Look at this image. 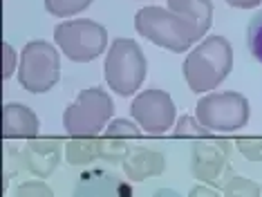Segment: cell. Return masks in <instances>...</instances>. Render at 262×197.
<instances>
[{
  "label": "cell",
  "mask_w": 262,
  "mask_h": 197,
  "mask_svg": "<svg viewBox=\"0 0 262 197\" xmlns=\"http://www.w3.org/2000/svg\"><path fill=\"white\" fill-rule=\"evenodd\" d=\"M184 79L195 94L211 92L233 70V47L224 36H208L184 61Z\"/></svg>",
  "instance_id": "cell-1"
},
{
  "label": "cell",
  "mask_w": 262,
  "mask_h": 197,
  "mask_svg": "<svg viewBox=\"0 0 262 197\" xmlns=\"http://www.w3.org/2000/svg\"><path fill=\"white\" fill-rule=\"evenodd\" d=\"M135 29L150 43L168 52L182 54L202 40L198 27L190 25L186 18L164 7H144L135 14Z\"/></svg>",
  "instance_id": "cell-2"
},
{
  "label": "cell",
  "mask_w": 262,
  "mask_h": 197,
  "mask_svg": "<svg viewBox=\"0 0 262 197\" xmlns=\"http://www.w3.org/2000/svg\"><path fill=\"white\" fill-rule=\"evenodd\" d=\"M146 56L141 45L133 38H117L110 45L103 63V76L108 87L119 97H133L146 79Z\"/></svg>",
  "instance_id": "cell-3"
},
{
  "label": "cell",
  "mask_w": 262,
  "mask_h": 197,
  "mask_svg": "<svg viewBox=\"0 0 262 197\" xmlns=\"http://www.w3.org/2000/svg\"><path fill=\"white\" fill-rule=\"evenodd\" d=\"M112 117H115V103L110 94H105L103 87H88L81 90L72 105L65 107L63 125L68 135L76 139H88L99 135Z\"/></svg>",
  "instance_id": "cell-4"
},
{
  "label": "cell",
  "mask_w": 262,
  "mask_h": 197,
  "mask_svg": "<svg viewBox=\"0 0 262 197\" xmlns=\"http://www.w3.org/2000/svg\"><path fill=\"white\" fill-rule=\"evenodd\" d=\"M58 76H61V56L56 47L47 40H29L20 52V87L32 94H45L58 83Z\"/></svg>",
  "instance_id": "cell-5"
},
{
  "label": "cell",
  "mask_w": 262,
  "mask_h": 197,
  "mask_svg": "<svg viewBox=\"0 0 262 197\" xmlns=\"http://www.w3.org/2000/svg\"><path fill=\"white\" fill-rule=\"evenodd\" d=\"M251 117L249 101L240 92H213L206 94L195 105V119L202 128L215 133H235L247 125Z\"/></svg>",
  "instance_id": "cell-6"
},
{
  "label": "cell",
  "mask_w": 262,
  "mask_h": 197,
  "mask_svg": "<svg viewBox=\"0 0 262 197\" xmlns=\"http://www.w3.org/2000/svg\"><path fill=\"white\" fill-rule=\"evenodd\" d=\"M54 43L72 63H88L105 52L108 32L97 20L76 18V20H68L56 25Z\"/></svg>",
  "instance_id": "cell-7"
},
{
  "label": "cell",
  "mask_w": 262,
  "mask_h": 197,
  "mask_svg": "<svg viewBox=\"0 0 262 197\" xmlns=\"http://www.w3.org/2000/svg\"><path fill=\"white\" fill-rule=\"evenodd\" d=\"M130 117L148 135H164L172 128L177 110L170 94L164 90H144L137 94L130 105Z\"/></svg>",
  "instance_id": "cell-8"
},
{
  "label": "cell",
  "mask_w": 262,
  "mask_h": 197,
  "mask_svg": "<svg viewBox=\"0 0 262 197\" xmlns=\"http://www.w3.org/2000/svg\"><path fill=\"white\" fill-rule=\"evenodd\" d=\"M72 197H133V188L117 172L105 168L83 170L74 184Z\"/></svg>",
  "instance_id": "cell-9"
},
{
  "label": "cell",
  "mask_w": 262,
  "mask_h": 197,
  "mask_svg": "<svg viewBox=\"0 0 262 197\" xmlns=\"http://www.w3.org/2000/svg\"><path fill=\"white\" fill-rule=\"evenodd\" d=\"M40 121L32 107L23 103H7L3 110V135L5 139H32L38 135Z\"/></svg>",
  "instance_id": "cell-10"
},
{
  "label": "cell",
  "mask_w": 262,
  "mask_h": 197,
  "mask_svg": "<svg viewBox=\"0 0 262 197\" xmlns=\"http://www.w3.org/2000/svg\"><path fill=\"white\" fill-rule=\"evenodd\" d=\"M168 9L198 27L202 38L213 23V0H168Z\"/></svg>",
  "instance_id": "cell-11"
},
{
  "label": "cell",
  "mask_w": 262,
  "mask_h": 197,
  "mask_svg": "<svg viewBox=\"0 0 262 197\" xmlns=\"http://www.w3.org/2000/svg\"><path fill=\"white\" fill-rule=\"evenodd\" d=\"M94 0H45V9L50 11L52 16L70 18L83 9H88Z\"/></svg>",
  "instance_id": "cell-12"
},
{
  "label": "cell",
  "mask_w": 262,
  "mask_h": 197,
  "mask_svg": "<svg viewBox=\"0 0 262 197\" xmlns=\"http://www.w3.org/2000/svg\"><path fill=\"white\" fill-rule=\"evenodd\" d=\"M247 47L255 61L262 63V9L251 18L247 27Z\"/></svg>",
  "instance_id": "cell-13"
},
{
  "label": "cell",
  "mask_w": 262,
  "mask_h": 197,
  "mask_svg": "<svg viewBox=\"0 0 262 197\" xmlns=\"http://www.w3.org/2000/svg\"><path fill=\"white\" fill-rule=\"evenodd\" d=\"M16 197H52L45 184H23Z\"/></svg>",
  "instance_id": "cell-14"
},
{
  "label": "cell",
  "mask_w": 262,
  "mask_h": 197,
  "mask_svg": "<svg viewBox=\"0 0 262 197\" xmlns=\"http://www.w3.org/2000/svg\"><path fill=\"white\" fill-rule=\"evenodd\" d=\"M119 133H126V137H137L139 135V130H137L133 123H128V121H115L108 128V135H119Z\"/></svg>",
  "instance_id": "cell-15"
},
{
  "label": "cell",
  "mask_w": 262,
  "mask_h": 197,
  "mask_svg": "<svg viewBox=\"0 0 262 197\" xmlns=\"http://www.w3.org/2000/svg\"><path fill=\"white\" fill-rule=\"evenodd\" d=\"M224 3L235 9H255L262 5V0H224Z\"/></svg>",
  "instance_id": "cell-16"
},
{
  "label": "cell",
  "mask_w": 262,
  "mask_h": 197,
  "mask_svg": "<svg viewBox=\"0 0 262 197\" xmlns=\"http://www.w3.org/2000/svg\"><path fill=\"white\" fill-rule=\"evenodd\" d=\"M14 63H16V56H14V52H11V45L5 43V79L11 74V70H14Z\"/></svg>",
  "instance_id": "cell-17"
}]
</instances>
